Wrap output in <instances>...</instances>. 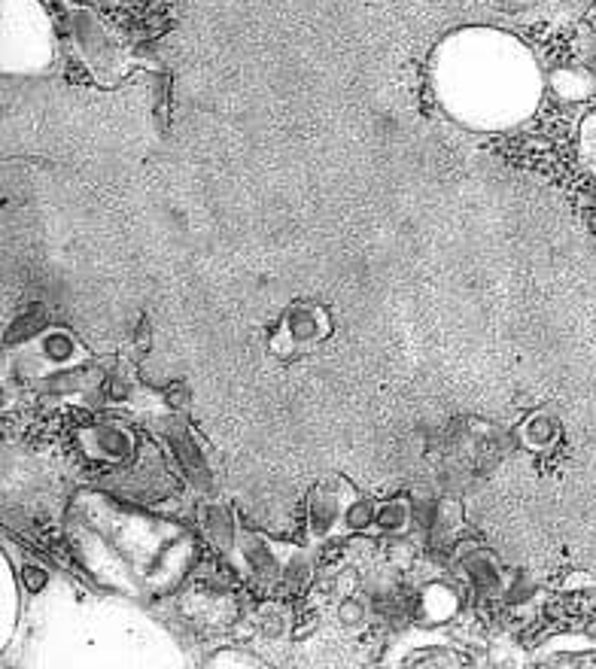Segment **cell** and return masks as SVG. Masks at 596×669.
<instances>
[{
	"instance_id": "cell-13",
	"label": "cell",
	"mask_w": 596,
	"mask_h": 669,
	"mask_svg": "<svg viewBox=\"0 0 596 669\" xmlns=\"http://www.w3.org/2000/svg\"><path fill=\"white\" fill-rule=\"evenodd\" d=\"M575 55H578V64L584 67L587 77H596V31L590 25L581 28V34H578V52Z\"/></svg>"
},
{
	"instance_id": "cell-14",
	"label": "cell",
	"mask_w": 596,
	"mask_h": 669,
	"mask_svg": "<svg viewBox=\"0 0 596 669\" xmlns=\"http://www.w3.org/2000/svg\"><path fill=\"white\" fill-rule=\"evenodd\" d=\"M371 606L368 603H359V600H344L341 603V609H338V618H341V624L344 627H359L362 621H365V612H368Z\"/></svg>"
},
{
	"instance_id": "cell-5",
	"label": "cell",
	"mask_w": 596,
	"mask_h": 669,
	"mask_svg": "<svg viewBox=\"0 0 596 669\" xmlns=\"http://www.w3.org/2000/svg\"><path fill=\"white\" fill-rule=\"evenodd\" d=\"M168 441H171L174 454L180 457V463H183L189 481L198 484V490H210V469H207V463H204V457H201V451H198V444H195L192 432H189L186 426H171Z\"/></svg>"
},
{
	"instance_id": "cell-9",
	"label": "cell",
	"mask_w": 596,
	"mask_h": 669,
	"mask_svg": "<svg viewBox=\"0 0 596 669\" xmlns=\"http://www.w3.org/2000/svg\"><path fill=\"white\" fill-rule=\"evenodd\" d=\"M414 520V511H411V502H402V499H393V502H384L378 508V530L387 533V536H399L408 530V524Z\"/></svg>"
},
{
	"instance_id": "cell-16",
	"label": "cell",
	"mask_w": 596,
	"mask_h": 669,
	"mask_svg": "<svg viewBox=\"0 0 596 669\" xmlns=\"http://www.w3.org/2000/svg\"><path fill=\"white\" fill-rule=\"evenodd\" d=\"M262 633H265V636H280V633H286V618H283V615H274V612L262 615Z\"/></svg>"
},
{
	"instance_id": "cell-3",
	"label": "cell",
	"mask_w": 596,
	"mask_h": 669,
	"mask_svg": "<svg viewBox=\"0 0 596 669\" xmlns=\"http://www.w3.org/2000/svg\"><path fill=\"white\" fill-rule=\"evenodd\" d=\"M89 451L104 463H125L134 457V438L116 423H98L89 432Z\"/></svg>"
},
{
	"instance_id": "cell-7",
	"label": "cell",
	"mask_w": 596,
	"mask_h": 669,
	"mask_svg": "<svg viewBox=\"0 0 596 669\" xmlns=\"http://www.w3.org/2000/svg\"><path fill=\"white\" fill-rule=\"evenodd\" d=\"M326 332V323L320 317L317 308H295L289 311L286 317V335L292 344H311V341H320Z\"/></svg>"
},
{
	"instance_id": "cell-1",
	"label": "cell",
	"mask_w": 596,
	"mask_h": 669,
	"mask_svg": "<svg viewBox=\"0 0 596 669\" xmlns=\"http://www.w3.org/2000/svg\"><path fill=\"white\" fill-rule=\"evenodd\" d=\"M70 34H73V43L83 52V58L92 64V67H107L113 64L116 58V49L104 31V25L89 13V10H70Z\"/></svg>"
},
{
	"instance_id": "cell-4",
	"label": "cell",
	"mask_w": 596,
	"mask_h": 669,
	"mask_svg": "<svg viewBox=\"0 0 596 669\" xmlns=\"http://www.w3.org/2000/svg\"><path fill=\"white\" fill-rule=\"evenodd\" d=\"M241 557H244V563H247V569L253 572L256 581L271 584V581L283 578V560L277 557L274 545L265 542L262 536L247 533V536L241 539Z\"/></svg>"
},
{
	"instance_id": "cell-15",
	"label": "cell",
	"mask_w": 596,
	"mask_h": 669,
	"mask_svg": "<svg viewBox=\"0 0 596 669\" xmlns=\"http://www.w3.org/2000/svg\"><path fill=\"white\" fill-rule=\"evenodd\" d=\"M22 581L28 584V590H40L49 584V572L43 566H22Z\"/></svg>"
},
{
	"instance_id": "cell-10",
	"label": "cell",
	"mask_w": 596,
	"mask_h": 669,
	"mask_svg": "<svg viewBox=\"0 0 596 669\" xmlns=\"http://www.w3.org/2000/svg\"><path fill=\"white\" fill-rule=\"evenodd\" d=\"M466 572L472 575V581H475L484 593H496L499 584H502L499 569H496V563H493L487 554H472V557L466 560Z\"/></svg>"
},
{
	"instance_id": "cell-11",
	"label": "cell",
	"mask_w": 596,
	"mask_h": 669,
	"mask_svg": "<svg viewBox=\"0 0 596 669\" xmlns=\"http://www.w3.org/2000/svg\"><path fill=\"white\" fill-rule=\"evenodd\" d=\"M378 520V511H375V505H371L368 499H353L347 508H344V530L347 533H365L371 524Z\"/></svg>"
},
{
	"instance_id": "cell-2",
	"label": "cell",
	"mask_w": 596,
	"mask_h": 669,
	"mask_svg": "<svg viewBox=\"0 0 596 669\" xmlns=\"http://www.w3.org/2000/svg\"><path fill=\"white\" fill-rule=\"evenodd\" d=\"M350 502L341 499L338 490L332 487H317L308 499V527L317 539H329L332 530L338 527V520H344V508Z\"/></svg>"
},
{
	"instance_id": "cell-8",
	"label": "cell",
	"mask_w": 596,
	"mask_h": 669,
	"mask_svg": "<svg viewBox=\"0 0 596 669\" xmlns=\"http://www.w3.org/2000/svg\"><path fill=\"white\" fill-rule=\"evenodd\" d=\"M204 530H207V536L213 539V545L222 548V551H232V548L238 545L235 520H232V514H229L226 508H219V505L204 508Z\"/></svg>"
},
{
	"instance_id": "cell-17",
	"label": "cell",
	"mask_w": 596,
	"mask_h": 669,
	"mask_svg": "<svg viewBox=\"0 0 596 669\" xmlns=\"http://www.w3.org/2000/svg\"><path fill=\"white\" fill-rule=\"evenodd\" d=\"M335 584H338V593H341V597H347V593L359 584V575H356L353 569H344V572L335 575Z\"/></svg>"
},
{
	"instance_id": "cell-6",
	"label": "cell",
	"mask_w": 596,
	"mask_h": 669,
	"mask_svg": "<svg viewBox=\"0 0 596 669\" xmlns=\"http://www.w3.org/2000/svg\"><path fill=\"white\" fill-rule=\"evenodd\" d=\"M37 347H40V359L52 368H70V362H77L83 356L80 344L67 332H46Z\"/></svg>"
},
{
	"instance_id": "cell-12",
	"label": "cell",
	"mask_w": 596,
	"mask_h": 669,
	"mask_svg": "<svg viewBox=\"0 0 596 669\" xmlns=\"http://www.w3.org/2000/svg\"><path fill=\"white\" fill-rule=\"evenodd\" d=\"M557 438V423L548 414H536L527 426H524V441L533 444V448H545Z\"/></svg>"
}]
</instances>
